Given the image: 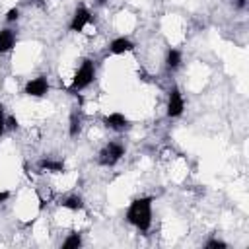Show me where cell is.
Returning <instances> with one entry per match:
<instances>
[{"label": "cell", "instance_id": "obj_1", "mask_svg": "<svg viewBox=\"0 0 249 249\" xmlns=\"http://www.w3.org/2000/svg\"><path fill=\"white\" fill-rule=\"evenodd\" d=\"M152 196H140L130 202L126 210V222L138 228L140 231H148L152 224Z\"/></svg>", "mask_w": 249, "mask_h": 249}, {"label": "cell", "instance_id": "obj_2", "mask_svg": "<svg viewBox=\"0 0 249 249\" xmlns=\"http://www.w3.org/2000/svg\"><path fill=\"white\" fill-rule=\"evenodd\" d=\"M93 78H95V66H93V62H91V60H84L82 66L78 68V72H76V76H74V80H72L68 91H70V93L82 91L84 88H88V86L93 82Z\"/></svg>", "mask_w": 249, "mask_h": 249}, {"label": "cell", "instance_id": "obj_3", "mask_svg": "<svg viewBox=\"0 0 249 249\" xmlns=\"http://www.w3.org/2000/svg\"><path fill=\"white\" fill-rule=\"evenodd\" d=\"M123 156H124V146L115 140V142H109V144H105V146L101 148V152H99V156H97V161H99L101 165H105V167H111V165H115Z\"/></svg>", "mask_w": 249, "mask_h": 249}, {"label": "cell", "instance_id": "obj_4", "mask_svg": "<svg viewBox=\"0 0 249 249\" xmlns=\"http://www.w3.org/2000/svg\"><path fill=\"white\" fill-rule=\"evenodd\" d=\"M91 21H93L91 12H89L86 6H78L76 12H74V16H72V21H70V31L80 33V31H82L88 23H91Z\"/></svg>", "mask_w": 249, "mask_h": 249}, {"label": "cell", "instance_id": "obj_5", "mask_svg": "<svg viewBox=\"0 0 249 249\" xmlns=\"http://www.w3.org/2000/svg\"><path fill=\"white\" fill-rule=\"evenodd\" d=\"M47 91H49V82H47L45 76L29 80L23 88V93L29 95V97H43V95H47Z\"/></svg>", "mask_w": 249, "mask_h": 249}, {"label": "cell", "instance_id": "obj_6", "mask_svg": "<svg viewBox=\"0 0 249 249\" xmlns=\"http://www.w3.org/2000/svg\"><path fill=\"white\" fill-rule=\"evenodd\" d=\"M185 109V99L179 91V88H171L169 89V97H167V117H179Z\"/></svg>", "mask_w": 249, "mask_h": 249}, {"label": "cell", "instance_id": "obj_7", "mask_svg": "<svg viewBox=\"0 0 249 249\" xmlns=\"http://www.w3.org/2000/svg\"><path fill=\"white\" fill-rule=\"evenodd\" d=\"M103 123H105V126H107V128L117 130V132H121V130H124V128H128V119H126L123 113H111V115L103 117Z\"/></svg>", "mask_w": 249, "mask_h": 249}, {"label": "cell", "instance_id": "obj_8", "mask_svg": "<svg viewBox=\"0 0 249 249\" xmlns=\"http://www.w3.org/2000/svg\"><path fill=\"white\" fill-rule=\"evenodd\" d=\"M130 51H134V43L130 39H126V37H117L109 45V53L111 54H124V53H130Z\"/></svg>", "mask_w": 249, "mask_h": 249}, {"label": "cell", "instance_id": "obj_9", "mask_svg": "<svg viewBox=\"0 0 249 249\" xmlns=\"http://www.w3.org/2000/svg\"><path fill=\"white\" fill-rule=\"evenodd\" d=\"M16 45V33L12 29H0V53H8L12 51V47Z\"/></svg>", "mask_w": 249, "mask_h": 249}, {"label": "cell", "instance_id": "obj_10", "mask_svg": "<svg viewBox=\"0 0 249 249\" xmlns=\"http://www.w3.org/2000/svg\"><path fill=\"white\" fill-rule=\"evenodd\" d=\"M39 167L43 171H51V173H62L64 171V163L60 160H51V158H43L39 161Z\"/></svg>", "mask_w": 249, "mask_h": 249}, {"label": "cell", "instance_id": "obj_11", "mask_svg": "<svg viewBox=\"0 0 249 249\" xmlns=\"http://www.w3.org/2000/svg\"><path fill=\"white\" fill-rule=\"evenodd\" d=\"M80 128H82V117L78 115V111H74L70 115V123H68V134L74 138L80 134Z\"/></svg>", "mask_w": 249, "mask_h": 249}, {"label": "cell", "instance_id": "obj_12", "mask_svg": "<svg viewBox=\"0 0 249 249\" xmlns=\"http://www.w3.org/2000/svg\"><path fill=\"white\" fill-rule=\"evenodd\" d=\"M165 64H167V68H171V70L179 68V66H181V53H179L177 49H169V51H167V56H165Z\"/></svg>", "mask_w": 249, "mask_h": 249}, {"label": "cell", "instance_id": "obj_13", "mask_svg": "<svg viewBox=\"0 0 249 249\" xmlns=\"http://www.w3.org/2000/svg\"><path fill=\"white\" fill-rule=\"evenodd\" d=\"M60 204L64 206V208H68V210H82L84 208V200L80 198V196H66L64 200H60Z\"/></svg>", "mask_w": 249, "mask_h": 249}, {"label": "cell", "instance_id": "obj_14", "mask_svg": "<svg viewBox=\"0 0 249 249\" xmlns=\"http://www.w3.org/2000/svg\"><path fill=\"white\" fill-rule=\"evenodd\" d=\"M82 245V237L80 233H70L64 241H62V249H78Z\"/></svg>", "mask_w": 249, "mask_h": 249}, {"label": "cell", "instance_id": "obj_15", "mask_svg": "<svg viewBox=\"0 0 249 249\" xmlns=\"http://www.w3.org/2000/svg\"><path fill=\"white\" fill-rule=\"evenodd\" d=\"M206 249H226L228 247V243L226 241H222V239H210V241H206V245H204Z\"/></svg>", "mask_w": 249, "mask_h": 249}, {"label": "cell", "instance_id": "obj_16", "mask_svg": "<svg viewBox=\"0 0 249 249\" xmlns=\"http://www.w3.org/2000/svg\"><path fill=\"white\" fill-rule=\"evenodd\" d=\"M18 18H19V10H18V8H10V10L6 12V21H8V23L16 21Z\"/></svg>", "mask_w": 249, "mask_h": 249}, {"label": "cell", "instance_id": "obj_17", "mask_svg": "<svg viewBox=\"0 0 249 249\" xmlns=\"http://www.w3.org/2000/svg\"><path fill=\"white\" fill-rule=\"evenodd\" d=\"M6 132V115H4V105L0 103V138Z\"/></svg>", "mask_w": 249, "mask_h": 249}, {"label": "cell", "instance_id": "obj_18", "mask_svg": "<svg viewBox=\"0 0 249 249\" xmlns=\"http://www.w3.org/2000/svg\"><path fill=\"white\" fill-rule=\"evenodd\" d=\"M6 128H10V130H16V128H18L16 117H6Z\"/></svg>", "mask_w": 249, "mask_h": 249}, {"label": "cell", "instance_id": "obj_19", "mask_svg": "<svg viewBox=\"0 0 249 249\" xmlns=\"http://www.w3.org/2000/svg\"><path fill=\"white\" fill-rule=\"evenodd\" d=\"M245 6H247L245 0H235V8H237V10H245Z\"/></svg>", "mask_w": 249, "mask_h": 249}, {"label": "cell", "instance_id": "obj_20", "mask_svg": "<svg viewBox=\"0 0 249 249\" xmlns=\"http://www.w3.org/2000/svg\"><path fill=\"white\" fill-rule=\"evenodd\" d=\"M10 198V193L8 191H0V202H4V200H8Z\"/></svg>", "mask_w": 249, "mask_h": 249}, {"label": "cell", "instance_id": "obj_21", "mask_svg": "<svg viewBox=\"0 0 249 249\" xmlns=\"http://www.w3.org/2000/svg\"><path fill=\"white\" fill-rule=\"evenodd\" d=\"M105 2H107V0H95V4H97V6H103Z\"/></svg>", "mask_w": 249, "mask_h": 249}]
</instances>
